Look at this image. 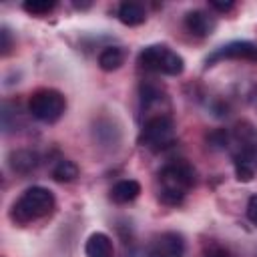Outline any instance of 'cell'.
<instances>
[{
  "mask_svg": "<svg viewBox=\"0 0 257 257\" xmlns=\"http://www.w3.org/2000/svg\"><path fill=\"white\" fill-rule=\"evenodd\" d=\"M157 185H159V201L175 207L193 189L195 169L187 161H171L159 171Z\"/></svg>",
  "mask_w": 257,
  "mask_h": 257,
  "instance_id": "6da1fadb",
  "label": "cell"
},
{
  "mask_svg": "<svg viewBox=\"0 0 257 257\" xmlns=\"http://www.w3.org/2000/svg\"><path fill=\"white\" fill-rule=\"evenodd\" d=\"M54 205H56V199L48 189L30 187L14 201L10 217L16 223L26 225V223H32V221H38V219H44L46 215H50L54 211Z\"/></svg>",
  "mask_w": 257,
  "mask_h": 257,
  "instance_id": "7a4b0ae2",
  "label": "cell"
},
{
  "mask_svg": "<svg viewBox=\"0 0 257 257\" xmlns=\"http://www.w3.org/2000/svg\"><path fill=\"white\" fill-rule=\"evenodd\" d=\"M137 62L143 70L157 72V74H167V76H179L185 68L183 56L179 52H175L173 48H169L167 44L145 46L139 52Z\"/></svg>",
  "mask_w": 257,
  "mask_h": 257,
  "instance_id": "3957f363",
  "label": "cell"
},
{
  "mask_svg": "<svg viewBox=\"0 0 257 257\" xmlns=\"http://www.w3.org/2000/svg\"><path fill=\"white\" fill-rule=\"evenodd\" d=\"M175 139H177V128L169 114L147 116L141 133H139V145L153 153L169 149L175 143Z\"/></svg>",
  "mask_w": 257,
  "mask_h": 257,
  "instance_id": "277c9868",
  "label": "cell"
},
{
  "mask_svg": "<svg viewBox=\"0 0 257 257\" xmlns=\"http://www.w3.org/2000/svg\"><path fill=\"white\" fill-rule=\"evenodd\" d=\"M66 110V98L54 88H38L28 98V112L40 122H56Z\"/></svg>",
  "mask_w": 257,
  "mask_h": 257,
  "instance_id": "5b68a950",
  "label": "cell"
},
{
  "mask_svg": "<svg viewBox=\"0 0 257 257\" xmlns=\"http://www.w3.org/2000/svg\"><path fill=\"white\" fill-rule=\"evenodd\" d=\"M219 60H257V44L247 42V40H235L229 42L215 52H211L205 60L207 66H213Z\"/></svg>",
  "mask_w": 257,
  "mask_h": 257,
  "instance_id": "8992f818",
  "label": "cell"
},
{
  "mask_svg": "<svg viewBox=\"0 0 257 257\" xmlns=\"http://www.w3.org/2000/svg\"><path fill=\"white\" fill-rule=\"evenodd\" d=\"M185 241L179 233L167 231L155 237V241L149 245V257H183Z\"/></svg>",
  "mask_w": 257,
  "mask_h": 257,
  "instance_id": "52a82bcc",
  "label": "cell"
},
{
  "mask_svg": "<svg viewBox=\"0 0 257 257\" xmlns=\"http://www.w3.org/2000/svg\"><path fill=\"white\" fill-rule=\"evenodd\" d=\"M185 28L193 36L205 38L215 30V18L209 16V12L205 10H191L185 14Z\"/></svg>",
  "mask_w": 257,
  "mask_h": 257,
  "instance_id": "ba28073f",
  "label": "cell"
},
{
  "mask_svg": "<svg viewBox=\"0 0 257 257\" xmlns=\"http://www.w3.org/2000/svg\"><path fill=\"white\" fill-rule=\"evenodd\" d=\"M84 255L86 257H114V245L112 239L106 233H92L86 239L84 245Z\"/></svg>",
  "mask_w": 257,
  "mask_h": 257,
  "instance_id": "9c48e42d",
  "label": "cell"
},
{
  "mask_svg": "<svg viewBox=\"0 0 257 257\" xmlns=\"http://www.w3.org/2000/svg\"><path fill=\"white\" fill-rule=\"evenodd\" d=\"M116 16L124 26H139L147 20V10L141 2L126 0V2H120L118 10H116Z\"/></svg>",
  "mask_w": 257,
  "mask_h": 257,
  "instance_id": "30bf717a",
  "label": "cell"
},
{
  "mask_svg": "<svg viewBox=\"0 0 257 257\" xmlns=\"http://www.w3.org/2000/svg\"><path fill=\"white\" fill-rule=\"evenodd\" d=\"M139 195H141V185H139V181H135V179H122V181H118L116 185H112V189H110V199H112L114 203H118V205L131 203V201H135Z\"/></svg>",
  "mask_w": 257,
  "mask_h": 257,
  "instance_id": "8fae6325",
  "label": "cell"
},
{
  "mask_svg": "<svg viewBox=\"0 0 257 257\" xmlns=\"http://www.w3.org/2000/svg\"><path fill=\"white\" fill-rule=\"evenodd\" d=\"M8 163L14 173H30L38 165V155L32 151H26V149H18V151L10 153Z\"/></svg>",
  "mask_w": 257,
  "mask_h": 257,
  "instance_id": "7c38bea8",
  "label": "cell"
},
{
  "mask_svg": "<svg viewBox=\"0 0 257 257\" xmlns=\"http://www.w3.org/2000/svg\"><path fill=\"white\" fill-rule=\"evenodd\" d=\"M124 58H126V52L120 46H106L98 54V66L104 72H112V70H116L124 64Z\"/></svg>",
  "mask_w": 257,
  "mask_h": 257,
  "instance_id": "4fadbf2b",
  "label": "cell"
},
{
  "mask_svg": "<svg viewBox=\"0 0 257 257\" xmlns=\"http://www.w3.org/2000/svg\"><path fill=\"white\" fill-rule=\"evenodd\" d=\"M78 177V167L74 161L62 159L52 167V179L56 183H72Z\"/></svg>",
  "mask_w": 257,
  "mask_h": 257,
  "instance_id": "5bb4252c",
  "label": "cell"
},
{
  "mask_svg": "<svg viewBox=\"0 0 257 257\" xmlns=\"http://www.w3.org/2000/svg\"><path fill=\"white\" fill-rule=\"evenodd\" d=\"M54 6H56L54 0H26V2L22 4V8H24L28 14H32V16H44V14L52 12Z\"/></svg>",
  "mask_w": 257,
  "mask_h": 257,
  "instance_id": "9a60e30c",
  "label": "cell"
},
{
  "mask_svg": "<svg viewBox=\"0 0 257 257\" xmlns=\"http://www.w3.org/2000/svg\"><path fill=\"white\" fill-rule=\"evenodd\" d=\"M207 141H209L213 147L225 149V147L229 145V135H227V131H213V133L207 137Z\"/></svg>",
  "mask_w": 257,
  "mask_h": 257,
  "instance_id": "2e32d148",
  "label": "cell"
},
{
  "mask_svg": "<svg viewBox=\"0 0 257 257\" xmlns=\"http://www.w3.org/2000/svg\"><path fill=\"white\" fill-rule=\"evenodd\" d=\"M203 257H231V253H229V249H225L223 245L213 243V245H209V247L203 251Z\"/></svg>",
  "mask_w": 257,
  "mask_h": 257,
  "instance_id": "e0dca14e",
  "label": "cell"
},
{
  "mask_svg": "<svg viewBox=\"0 0 257 257\" xmlns=\"http://www.w3.org/2000/svg\"><path fill=\"white\" fill-rule=\"evenodd\" d=\"M247 219L257 227V195H251L247 201Z\"/></svg>",
  "mask_w": 257,
  "mask_h": 257,
  "instance_id": "ac0fdd59",
  "label": "cell"
},
{
  "mask_svg": "<svg viewBox=\"0 0 257 257\" xmlns=\"http://www.w3.org/2000/svg\"><path fill=\"white\" fill-rule=\"evenodd\" d=\"M0 36H2V44H0V48H2V54H8V52H10V46H12L10 30L4 26V28H2V32H0Z\"/></svg>",
  "mask_w": 257,
  "mask_h": 257,
  "instance_id": "d6986e66",
  "label": "cell"
},
{
  "mask_svg": "<svg viewBox=\"0 0 257 257\" xmlns=\"http://www.w3.org/2000/svg\"><path fill=\"white\" fill-rule=\"evenodd\" d=\"M209 6L211 8H215V10H219V12H229L231 8H233V2H209Z\"/></svg>",
  "mask_w": 257,
  "mask_h": 257,
  "instance_id": "ffe728a7",
  "label": "cell"
}]
</instances>
